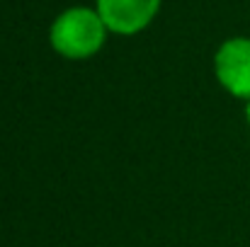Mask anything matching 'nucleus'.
I'll use <instances>...</instances> for the list:
<instances>
[{
  "label": "nucleus",
  "instance_id": "obj_1",
  "mask_svg": "<svg viewBox=\"0 0 250 247\" xmlns=\"http://www.w3.org/2000/svg\"><path fill=\"white\" fill-rule=\"evenodd\" d=\"M107 34L109 29L95 7L76 5V7L63 10L51 22L49 41L59 56L68 61H85L102 51Z\"/></svg>",
  "mask_w": 250,
  "mask_h": 247
},
{
  "label": "nucleus",
  "instance_id": "obj_2",
  "mask_svg": "<svg viewBox=\"0 0 250 247\" xmlns=\"http://www.w3.org/2000/svg\"><path fill=\"white\" fill-rule=\"evenodd\" d=\"M214 76L236 99H250V39L231 37L214 54Z\"/></svg>",
  "mask_w": 250,
  "mask_h": 247
},
{
  "label": "nucleus",
  "instance_id": "obj_3",
  "mask_svg": "<svg viewBox=\"0 0 250 247\" xmlns=\"http://www.w3.org/2000/svg\"><path fill=\"white\" fill-rule=\"evenodd\" d=\"M163 0H95V10L109 34L134 37L144 32L161 12Z\"/></svg>",
  "mask_w": 250,
  "mask_h": 247
},
{
  "label": "nucleus",
  "instance_id": "obj_4",
  "mask_svg": "<svg viewBox=\"0 0 250 247\" xmlns=\"http://www.w3.org/2000/svg\"><path fill=\"white\" fill-rule=\"evenodd\" d=\"M246 121H248V124H250V99H248V102H246Z\"/></svg>",
  "mask_w": 250,
  "mask_h": 247
}]
</instances>
